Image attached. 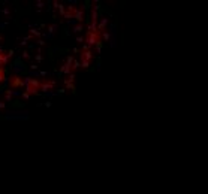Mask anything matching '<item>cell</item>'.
I'll return each instance as SVG.
<instances>
[{
    "mask_svg": "<svg viewBox=\"0 0 208 194\" xmlns=\"http://www.w3.org/2000/svg\"><path fill=\"white\" fill-rule=\"evenodd\" d=\"M26 87V93L27 94H37L39 93V84L41 81L36 78H26V81L23 82Z\"/></svg>",
    "mask_w": 208,
    "mask_h": 194,
    "instance_id": "cell-1",
    "label": "cell"
},
{
    "mask_svg": "<svg viewBox=\"0 0 208 194\" xmlns=\"http://www.w3.org/2000/svg\"><path fill=\"white\" fill-rule=\"evenodd\" d=\"M97 43H100V33H99V32H97V33H88V32H87L86 45L94 46V45H97Z\"/></svg>",
    "mask_w": 208,
    "mask_h": 194,
    "instance_id": "cell-2",
    "label": "cell"
},
{
    "mask_svg": "<svg viewBox=\"0 0 208 194\" xmlns=\"http://www.w3.org/2000/svg\"><path fill=\"white\" fill-rule=\"evenodd\" d=\"M54 87H55L54 79H45V81H41V84H39V90L44 91V93H48V91L54 90Z\"/></svg>",
    "mask_w": 208,
    "mask_h": 194,
    "instance_id": "cell-3",
    "label": "cell"
},
{
    "mask_svg": "<svg viewBox=\"0 0 208 194\" xmlns=\"http://www.w3.org/2000/svg\"><path fill=\"white\" fill-rule=\"evenodd\" d=\"M23 81L19 79V76H12L11 78V88H18V87H23Z\"/></svg>",
    "mask_w": 208,
    "mask_h": 194,
    "instance_id": "cell-4",
    "label": "cell"
},
{
    "mask_svg": "<svg viewBox=\"0 0 208 194\" xmlns=\"http://www.w3.org/2000/svg\"><path fill=\"white\" fill-rule=\"evenodd\" d=\"M73 18H75L76 21L83 22V21H84V18H86L84 11H81V9H75V11H73Z\"/></svg>",
    "mask_w": 208,
    "mask_h": 194,
    "instance_id": "cell-5",
    "label": "cell"
},
{
    "mask_svg": "<svg viewBox=\"0 0 208 194\" xmlns=\"http://www.w3.org/2000/svg\"><path fill=\"white\" fill-rule=\"evenodd\" d=\"M93 58L91 51H81V61H90Z\"/></svg>",
    "mask_w": 208,
    "mask_h": 194,
    "instance_id": "cell-6",
    "label": "cell"
},
{
    "mask_svg": "<svg viewBox=\"0 0 208 194\" xmlns=\"http://www.w3.org/2000/svg\"><path fill=\"white\" fill-rule=\"evenodd\" d=\"M106 24H108V18H100V21H99V24H97V32H99V33H102L105 30Z\"/></svg>",
    "mask_w": 208,
    "mask_h": 194,
    "instance_id": "cell-7",
    "label": "cell"
},
{
    "mask_svg": "<svg viewBox=\"0 0 208 194\" xmlns=\"http://www.w3.org/2000/svg\"><path fill=\"white\" fill-rule=\"evenodd\" d=\"M8 53H2L0 54V69H3V66L8 63Z\"/></svg>",
    "mask_w": 208,
    "mask_h": 194,
    "instance_id": "cell-8",
    "label": "cell"
},
{
    "mask_svg": "<svg viewBox=\"0 0 208 194\" xmlns=\"http://www.w3.org/2000/svg\"><path fill=\"white\" fill-rule=\"evenodd\" d=\"M70 66L68 64V63H65L63 66H62V73H65V75H70Z\"/></svg>",
    "mask_w": 208,
    "mask_h": 194,
    "instance_id": "cell-9",
    "label": "cell"
},
{
    "mask_svg": "<svg viewBox=\"0 0 208 194\" xmlns=\"http://www.w3.org/2000/svg\"><path fill=\"white\" fill-rule=\"evenodd\" d=\"M5 99H6V102H11V99H12V91L11 90H8L5 93Z\"/></svg>",
    "mask_w": 208,
    "mask_h": 194,
    "instance_id": "cell-10",
    "label": "cell"
},
{
    "mask_svg": "<svg viewBox=\"0 0 208 194\" xmlns=\"http://www.w3.org/2000/svg\"><path fill=\"white\" fill-rule=\"evenodd\" d=\"M5 79H6V76H5V70H3V69H0V84H3V82H5Z\"/></svg>",
    "mask_w": 208,
    "mask_h": 194,
    "instance_id": "cell-11",
    "label": "cell"
},
{
    "mask_svg": "<svg viewBox=\"0 0 208 194\" xmlns=\"http://www.w3.org/2000/svg\"><path fill=\"white\" fill-rule=\"evenodd\" d=\"M63 18H65V19H70V18H73V14L68 11V12H65V14H63Z\"/></svg>",
    "mask_w": 208,
    "mask_h": 194,
    "instance_id": "cell-12",
    "label": "cell"
},
{
    "mask_svg": "<svg viewBox=\"0 0 208 194\" xmlns=\"http://www.w3.org/2000/svg\"><path fill=\"white\" fill-rule=\"evenodd\" d=\"M66 87H68V88H70V90H75V87H73V82H70V81H68V79H66Z\"/></svg>",
    "mask_w": 208,
    "mask_h": 194,
    "instance_id": "cell-13",
    "label": "cell"
},
{
    "mask_svg": "<svg viewBox=\"0 0 208 194\" xmlns=\"http://www.w3.org/2000/svg\"><path fill=\"white\" fill-rule=\"evenodd\" d=\"M88 64H90V61H81L79 67H84V69H87V67H88Z\"/></svg>",
    "mask_w": 208,
    "mask_h": 194,
    "instance_id": "cell-14",
    "label": "cell"
},
{
    "mask_svg": "<svg viewBox=\"0 0 208 194\" xmlns=\"http://www.w3.org/2000/svg\"><path fill=\"white\" fill-rule=\"evenodd\" d=\"M75 32H76V33H79V32H83V24H78V26L75 27Z\"/></svg>",
    "mask_w": 208,
    "mask_h": 194,
    "instance_id": "cell-15",
    "label": "cell"
},
{
    "mask_svg": "<svg viewBox=\"0 0 208 194\" xmlns=\"http://www.w3.org/2000/svg\"><path fill=\"white\" fill-rule=\"evenodd\" d=\"M30 33H32V35H36V36H39V35H41L39 32H36L35 29H32V30H30Z\"/></svg>",
    "mask_w": 208,
    "mask_h": 194,
    "instance_id": "cell-16",
    "label": "cell"
},
{
    "mask_svg": "<svg viewBox=\"0 0 208 194\" xmlns=\"http://www.w3.org/2000/svg\"><path fill=\"white\" fill-rule=\"evenodd\" d=\"M23 97H24V99H29V97H30V94H27V93L24 91V93H23Z\"/></svg>",
    "mask_w": 208,
    "mask_h": 194,
    "instance_id": "cell-17",
    "label": "cell"
},
{
    "mask_svg": "<svg viewBox=\"0 0 208 194\" xmlns=\"http://www.w3.org/2000/svg\"><path fill=\"white\" fill-rule=\"evenodd\" d=\"M23 54H24V55H23L24 58H29V57H30V54H29V53H23Z\"/></svg>",
    "mask_w": 208,
    "mask_h": 194,
    "instance_id": "cell-18",
    "label": "cell"
},
{
    "mask_svg": "<svg viewBox=\"0 0 208 194\" xmlns=\"http://www.w3.org/2000/svg\"><path fill=\"white\" fill-rule=\"evenodd\" d=\"M76 42H78V43H83V37H76Z\"/></svg>",
    "mask_w": 208,
    "mask_h": 194,
    "instance_id": "cell-19",
    "label": "cell"
},
{
    "mask_svg": "<svg viewBox=\"0 0 208 194\" xmlns=\"http://www.w3.org/2000/svg\"><path fill=\"white\" fill-rule=\"evenodd\" d=\"M3 107H5V103H3V102H0V109H3Z\"/></svg>",
    "mask_w": 208,
    "mask_h": 194,
    "instance_id": "cell-20",
    "label": "cell"
}]
</instances>
